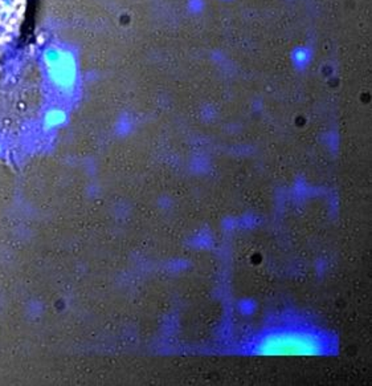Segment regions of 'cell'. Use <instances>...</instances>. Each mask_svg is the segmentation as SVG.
I'll list each match as a JSON object with an SVG mask.
<instances>
[{"mask_svg": "<svg viewBox=\"0 0 372 386\" xmlns=\"http://www.w3.org/2000/svg\"><path fill=\"white\" fill-rule=\"evenodd\" d=\"M326 350L327 340L322 334L300 328L268 332L254 346V353L261 356H321Z\"/></svg>", "mask_w": 372, "mask_h": 386, "instance_id": "cell-1", "label": "cell"}, {"mask_svg": "<svg viewBox=\"0 0 372 386\" xmlns=\"http://www.w3.org/2000/svg\"><path fill=\"white\" fill-rule=\"evenodd\" d=\"M24 0H0V44L14 32L23 13Z\"/></svg>", "mask_w": 372, "mask_h": 386, "instance_id": "cell-2", "label": "cell"}, {"mask_svg": "<svg viewBox=\"0 0 372 386\" xmlns=\"http://www.w3.org/2000/svg\"><path fill=\"white\" fill-rule=\"evenodd\" d=\"M47 121H48V124L52 125V126L58 125L63 121V114L58 113V111H52V113L47 117Z\"/></svg>", "mask_w": 372, "mask_h": 386, "instance_id": "cell-3", "label": "cell"}]
</instances>
